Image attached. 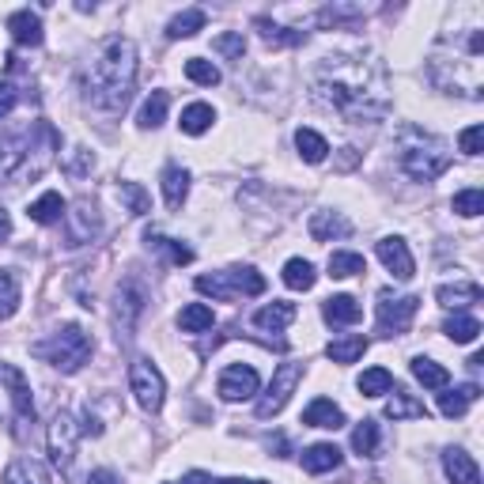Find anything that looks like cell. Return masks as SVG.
<instances>
[{"instance_id":"obj_15","label":"cell","mask_w":484,"mask_h":484,"mask_svg":"<svg viewBox=\"0 0 484 484\" xmlns=\"http://www.w3.org/2000/svg\"><path fill=\"white\" fill-rule=\"evenodd\" d=\"M0 379L8 383V398H12V409H15V420L31 424L34 420V401H31V383L23 379V371L15 364H4L0 367Z\"/></svg>"},{"instance_id":"obj_47","label":"cell","mask_w":484,"mask_h":484,"mask_svg":"<svg viewBox=\"0 0 484 484\" xmlns=\"http://www.w3.org/2000/svg\"><path fill=\"white\" fill-rule=\"evenodd\" d=\"M451 208L458 212V216L473 220V216H480V212H484V193H480V189H462V193H454Z\"/></svg>"},{"instance_id":"obj_10","label":"cell","mask_w":484,"mask_h":484,"mask_svg":"<svg viewBox=\"0 0 484 484\" xmlns=\"http://www.w3.org/2000/svg\"><path fill=\"white\" fill-rule=\"evenodd\" d=\"M129 390L145 412H159L167 401V379L152 360H133L129 367Z\"/></svg>"},{"instance_id":"obj_55","label":"cell","mask_w":484,"mask_h":484,"mask_svg":"<svg viewBox=\"0 0 484 484\" xmlns=\"http://www.w3.org/2000/svg\"><path fill=\"white\" fill-rule=\"evenodd\" d=\"M216 484H265V480H239V477H231V480H216Z\"/></svg>"},{"instance_id":"obj_23","label":"cell","mask_w":484,"mask_h":484,"mask_svg":"<svg viewBox=\"0 0 484 484\" xmlns=\"http://www.w3.org/2000/svg\"><path fill=\"white\" fill-rule=\"evenodd\" d=\"M480 398V386L477 383H465V386H458V390H443L439 393V412L443 417H465L470 412V405Z\"/></svg>"},{"instance_id":"obj_42","label":"cell","mask_w":484,"mask_h":484,"mask_svg":"<svg viewBox=\"0 0 484 484\" xmlns=\"http://www.w3.org/2000/svg\"><path fill=\"white\" fill-rule=\"evenodd\" d=\"M118 197H121V205L133 212V216H148L152 212V197H148V189L140 186V182H121L118 186Z\"/></svg>"},{"instance_id":"obj_54","label":"cell","mask_w":484,"mask_h":484,"mask_svg":"<svg viewBox=\"0 0 484 484\" xmlns=\"http://www.w3.org/2000/svg\"><path fill=\"white\" fill-rule=\"evenodd\" d=\"M8 235H12V216H8L4 208H0V242H4Z\"/></svg>"},{"instance_id":"obj_38","label":"cell","mask_w":484,"mask_h":484,"mask_svg":"<svg viewBox=\"0 0 484 484\" xmlns=\"http://www.w3.org/2000/svg\"><path fill=\"white\" fill-rule=\"evenodd\" d=\"M167 106H171V95L167 92H152L140 106V129H159V125L167 121Z\"/></svg>"},{"instance_id":"obj_9","label":"cell","mask_w":484,"mask_h":484,"mask_svg":"<svg viewBox=\"0 0 484 484\" xmlns=\"http://www.w3.org/2000/svg\"><path fill=\"white\" fill-rule=\"evenodd\" d=\"M303 364H295V360H288V364H280L277 371H273V383H268V390L261 393V401H258V417L261 420H273L277 412H284V405L292 401V393H295V386L303 383Z\"/></svg>"},{"instance_id":"obj_3","label":"cell","mask_w":484,"mask_h":484,"mask_svg":"<svg viewBox=\"0 0 484 484\" xmlns=\"http://www.w3.org/2000/svg\"><path fill=\"white\" fill-rule=\"evenodd\" d=\"M480 57H484V31L465 27L454 34H443L427 57V76L446 95L480 99Z\"/></svg>"},{"instance_id":"obj_40","label":"cell","mask_w":484,"mask_h":484,"mask_svg":"<svg viewBox=\"0 0 484 484\" xmlns=\"http://www.w3.org/2000/svg\"><path fill=\"white\" fill-rule=\"evenodd\" d=\"M326 268H330V277H333V280H348V277H360L367 265H364L360 254H352V250H333Z\"/></svg>"},{"instance_id":"obj_7","label":"cell","mask_w":484,"mask_h":484,"mask_svg":"<svg viewBox=\"0 0 484 484\" xmlns=\"http://www.w3.org/2000/svg\"><path fill=\"white\" fill-rule=\"evenodd\" d=\"M148 307V292L140 280H121L118 292H114V330H118V340L129 345L133 333H136V321Z\"/></svg>"},{"instance_id":"obj_2","label":"cell","mask_w":484,"mask_h":484,"mask_svg":"<svg viewBox=\"0 0 484 484\" xmlns=\"http://www.w3.org/2000/svg\"><path fill=\"white\" fill-rule=\"evenodd\" d=\"M133 87H136V46L133 39L114 34L92 53V61L84 68V99L102 114H118L125 110Z\"/></svg>"},{"instance_id":"obj_31","label":"cell","mask_w":484,"mask_h":484,"mask_svg":"<svg viewBox=\"0 0 484 484\" xmlns=\"http://www.w3.org/2000/svg\"><path fill=\"white\" fill-rule=\"evenodd\" d=\"M4 484H49V473L34 458H15L4 470Z\"/></svg>"},{"instance_id":"obj_19","label":"cell","mask_w":484,"mask_h":484,"mask_svg":"<svg viewBox=\"0 0 484 484\" xmlns=\"http://www.w3.org/2000/svg\"><path fill=\"white\" fill-rule=\"evenodd\" d=\"M321 318H326L330 326H356V321L364 318V307L356 303V295H330L321 303Z\"/></svg>"},{"instance_id":"obj_48","label":"cell","mask_w":484,"mask_h":484,"mask_svg":"<svg viewBox=\"0 0 484 484\" xmlns=\"http://www.w3.org/2000/svg\"><path fill=\"white\" fill-rule=\"evenodd\" d=\"M212 49H216L220 57H227V61H242V53H246V39H242V31L220 34V39L212 42Z\"/></svg>"},{"instance_id":"obj_26","label":"cell","mask_w":484,"mask_h":484,"mask_svg":"<svg viewBox=\"0 0 484 484\" xmlns=\"http://www.w3.org/2000/svg\"><path fill=\"white\" fill-rule=\"evenodd\" d=\"M65 208H68V201L57 193V189H46L39 201L31 205V220L34 224H42V227H49V224H61L65 220Z\"/></svg>"},{"instance_id":"obj_32","label":"cell","mask_w":484,"mask_h":484,"mask_svg":"<svg viewBox=\"0 0 484 484\" xmlns=\"http://www.w3.org/2000/svg\"><path fill=\"white\" fill-rule=\"evenodd\" d=\"M364 352H367V337H360V333L340 337V340H330V345H326V356H330L333 364H356Z\"/></svg>"},{"instance_id":"obj_50","label":"cell","mask_w":484,"mask_h":484,"mask_svg":"<svg viewBox=\"0 0 484 484\" xmlns=\"http://www.w3.org/2000/svg\"><path fill=\"white\" fill-rule=\"evenodd\" d=\"M15 102H20V92H15V84H0V118H8L15 110Z\"/></svg>"},{"instance_id":"obj_51","label":"cell","mask_w":484,"mask_h":484,"mask_svg":"<svg viewBox=\"0 0 484 484\" xmlns=\"http://www.w3.org/2000/svg\"><path fill=\"white\" fill-rule=\"evenodd\" d=\"M92 167H95V155L87 152V148H76V159H73V163H68V174L80 178V174H87Z\"/></svg>"},{"instance_id":"obj_24","label":"cell","mask_w":484,"mask_h":484,"mask_svg":"<svg viewBox=\"0 0 484 484\" xmlns=\"http://www.w3.org/2000/svg\"><path fill=\"white\" fill-rule=\"evenodd\" d=\"M303 424H307V427H330V432H337V427L345 424V412H340V405H333L330 398H318V401H311L307 409H303Z\"/></svg>"},{"instance_id":"obj_13","label":"cell","mask_w":484,"mask_h":484,"mask_svg":"<svg viewBox=\"0 0 484 484\" xmlns=\"http://www.w3.org/2000/svg\"><path fill=\"white\" fill-rule=\"evenodd\" d=\"M216 390H220L224 401H250L261 390V379L250 364H231V367H224Z\"/></svg>"},{"instance_id":"obj_36","label":"cell","mask_w":484,"mask_h":484,"mask_svg":"<svg viewBox=\"0 0 484 484\" xmlns=\"http://www.w3.org/2000/svg\"><path fill=\"white\" fill-rule=\"evenodd\" d=\"M254 27H258V34H261V42H268V46H299V42H303V31L280 27V23H273V20H265V15H258Z\"/></svg>"},{"instance_id":"obj_53","label":"cell","mask_w":484,"mask_h":484,"mask_svg":"<svg viewBox=\"0 0 484 484\" xmlns=\"http://www.w3.org/2000/svg\"><path fill=\"white\" fill-rule=\"evenodd\" d=\"M80 432H84V436H102V424L92 417V409L84 412V427H80Z\"/></svg>"},{"instance_id":"obj_18","label":"cell","mask_w":484,"mask_h":484,"mask_svg":"<svg viewBox=\"0 0 484 484\" xmlns=\"http://www.w3.org/2000/svg\"><path fill=\"white\" fill-rule=\"evenodd\" d=\"M367 20V12L360 4H345V0H337V4H326L318 12V23L326 27V31H340V27H360Z\"/></svg>"},{"instance_id":"obj_5","label":"cell","mask_w":484,"mask_h":484,"mask_svg":"<svg viewBox=\"0 0 484 484\" xmlns=\"http://www.w3.org/2000/svg\"><path fill=\"white\" fill-rule=\"evenodd\" d=\"M39 360H46L49 367H57L61 374H76L87 360H92L95 352V340L92 333H87L84 326H76V321H68V326L53 330L46 340H39V345L31 348Z\"/></svg>"},{"instance_id":"obj_37","label":"cell","mask_w":484,"mask_h":484,"mask_svg":"<svg viewBox=\"0 0 484 484\" xmlns=\"http://www.w3.org/2000/svg\"><path fill=\"white\" fill-rule=\"evenodd\" d=\"M20 277L12 268H0V321H8L15 311H20Z\"/></svg>"},{"instance_id":"obj_20","label":"cell","mask_w":484,"mask_h":484,"mask_svg":"<svg viewBox=\"0 0 484 484\" xmlns=\"http://www.w3.org/2000/svg\"><path fill=\"white\" fill-rule=\"evenodd\" d=\"M8 31H12V39L20 42V46H42V20H39V12H12L8 15Z\"/></svg>"},{"instance_id":"obj_46","label":"cell","mask_w":484,"mask_h":484,"mask_svg":"<svg viewBox=\"0 0 484 484\" xmlns=\"http://www.w3.org/2000/svg\"><path fill=\"white\" fill-rule=\"evenodd\" d=\"M186 76L193 84H201V87H216L220 84V68L212 65V61H205V57H189L186 61Z\"/></svg>"},{"instance_id":"obj_49","label":"cell","mask_w":484,"mask_h":484,"mask_svg":"<svg viewBox=\"0 0 484 484\" xmlns=\"http://www.w3.org/2000/svg\"><path fill=\"white\" fill-rule=\"evenodd\" d=\"M458 148L465 155H480V148H484V125H470V129L458 136Z\"/></svg>"},{"instance_id":"obj_14","label":"cell","mask_w":484,"mask_h":484,"mask_svg":"<svg viewBox=\"0 0 484 484\" xmlns=\"http://www.w3.org/2000/svg\"><path fill=\"white\" fill-rule=\"evenodd\" d=\"M374 254H379V261L390 268V277H393V280H412V273H417V261H412V254H409V242L398 239V235L379 239Z\"/></svg>"},{"instance_id":"obj_27","label":"cell","mask_w":484,"mask_h":484,"mask_svg":"<svg viewBox=\"0 0 484 484\" xmlns=\"http://www.w3.org/2000/svg\"><path fill=\"white\" fill-rule=\"evenodd\" d=\"M163 197L171 208H182L186 197H189V171L178 167V163H167L163 167Z\"/></svg>"},{"instance_id":"obj_41","label":"cell","mask_w":484,"mask_h":484,"mask_svg":"<svg viewBox=\"0 0 484 484\" xmlns=\"http://www.w3.org/2000/svg\"><path fill=\"white\" fill-rule=\"evenodd\" d=\"M295 148H299V155L307 159V163H321V159L330 155L326 136L314 133V129H299V133H295Z\"/></svg>"},{"instance_id":"obj_6","label":"cell","mask_w":484,"mask_h":484,"mask_svg":"<svg viewBox=\"0 0 484 484\" xmlns=\"http://www.w3.org/2000/svg\"><path fill=\"white\" fill-rule=\"evenodd\" d=\"M197 292L201 295H212L220 303H231L239 295H261L265 292V277L258 268H227V273H212V277H197Z\"/></svg>"},{"instance_id":"obj_39","label":"cell","mask_w":484,"mask_h":484,"mask_svg":"<svg viewBox=\"0 0 484 484\" xmlns=\"http://www.w3.org/2000/svg\"><path fill=\"white\" fill-rule=\"evenodd\" d=\"M212 321H216V314H212L208 303H189V307H182V314H178L182 333H205V330H212Z\"/></svg>"},{"instance_id":"obj_43","label":"cell","mask_w":484,"mask_h":484,"mask_svg":"<svg viewBox=\"0 0 484 484\" xmlns=\"http://www.w3.org/2000/svg\"><path fill=\"white\" fill-rule=\"evenodd\" d=\"M379 439H383L379 424H374V420H364V424L352 432V451H356V454H364V458H374V454H379Z\"/></svg>"},{"instance_id":"obj_25","label":"cell","mask_w":484,"mask_h":484,"mask_svg":"<svg viewBox=\"0 0 484 484\" xmlns=\"http://www.w3.org/2000/svg\"><path fill=\"white\" fill-rule=\"evenodd\" d=\"M480 284L473 280H454V284H439L436 288V299L443 307H470V303H480Z\"/></svg>"},{"instance_id":"obj_28","label":"cell","mask_w":484,"mask_h":484,"mask_svg":"<svg viewBox=\"0 0 484 484\" xmlns=\"http://www.w3.org/2000/svg\"><path fill=\"white\" fill-rule=\"evenodd\" d=\"M337 465H340V451L333 443H314L303 451V470L307 473H330Z\"/></svg>"},{"instance_id":"obj_30","label":"cell","mask_w":484,"mask_h":484,"mask_svg":"<svg viewBox=\"0 0 484 484\" xmlns=\"http://www.w3.org/2000/svg\"><path fill=\"white\" fill-rule=\"evenodd\" d=\"M212 121H216V110H212L208 102H189L186 110H182V133L186 136H201V133H208L212 129Z\"/></svg>"},{"instance_id":"obj_35","label":"cell","mask_w":484,"mask_h":484,"mask_svg":"<svg viewBox=\"0 0 484 484\" xmlns=\"http://www.w3.org/2000/svg\"><path fill=\"white\" fill-rule=\"evenodd\" d=\"M314 280H318V273L307 258H292L288 265H284V284H288L292 292H311Z\"/></svg>"},{"instance_id":"obj_8","label":"cell","mask_w":484,"mask_h":484,"mask_svg":"<svg viewBox=\"0 0 484 484\" xmlns=\"http://www.w3.org/2000/svg\"><path fill=\"white\" fill-rule=\"evenodd\" d=\"M76 443H80V427H76V420H73V412L57 409V412H53V420H49V432H46V446H49L53 470H61V473L73 470V462H76Z\"/></svg>"},{"instance_id":"obj_21","label":"cell","mask_w":484,"mask_h":484,"mask_svg":"<svg viewBox=\"0 0 484 484\" xmlns=\"http://www.w3.org/2000/svg\"><path fill=\"white\" fill-rule=\"evenodd\" d=\"M292 321H295V303H288V299H273L268 307H261L254 314V326L258 330H273V333H284Z\"/></svg>"},{"instance_id":"obj_17","label":"cell","mask_w":484,"mask_h":484,"mask_svg":"<svg viewBox=\"0 0 484 484\" xmlns=\"http://www.w3.org/2000/svg\"><path fill=\"white\" fill-rule=\"evenodd\" d=\"M443 470L451 477V484H480V470L477 462L462 451V446H446L443 451Z\"/></svg>"},{"instance_id":"obj_4","label":"cell","mask_w":484,"mask_h":484,"mask_svg":"<svg viewBox=\"0 0 484 484\" xmlns=\"http://www.w3.org/2000/svg\"><path fill=\"white\" fill-rule=\"evenodd\" d=\"M398 163L412 182H436L439 174L451 167V148L436 133H424L417 125H401L398 129Z\"/></svg>"},{"instance_id":"obj_16","label":"cell","mask_w":484,"mask_h":484,"mask_svg":"<svg viewBox=\"0 0 484 484\" xmlns=\"http://www.w3.org/2000/svg\"><path fill=\"white\" fill-rule=\"evenodd\" d=\"M307 231H311L314 242H333V239H348V235H352V224L340 216V212L321 208V212H314V216H311Z\"/></svg>"},{"instance_id":"obj_44","label":"cell","mask_w":484,"mask_h":484,"mask_svg":"<svg viewBox=\"0 0 484 484\" xmlns=\"http://www.w3.org/2000/svg\"><path fill=\"white\" fill-rule=\"evenodd\" d=\"M356 386H360L364 398H383V393L393 390V374L386 367H371V371L360 374V383H356Z\"/></svg>"},{"instance_id":"obj_1","label":"cell","mask_w":484,"mask_h":484,"mask_svg":"<svg viewBox=\"0 0 484 484\" xmlns=\"http://www.w3.org/2000/svg\"><path fill=\"white\" fill-rule=\"evenodd\" d=\"M314 99L326 102L330 110H337L352 125L379 121L390 110L386 65L371 49L330 53L314 68Z\"/></svg>"},{"instance_id":"obj_22","label":"cell","mask_w":484,"mask_h":484,"mask_svg":"<svg viewBox=\"0 0 484 484\" xmlns=\"http://www.w3.org/2000/svg\"><path fill=\"white\" fill-rule=\"evenodd\" d=\"M386 417H390V420H424V417H427V409H424L420 398H412L409 390L393 386V390H390V398H386Z\"/></svg>"},{"instance_id":"obj_33","label":"cell","mask_w":484,"mask_h":484,"mask_svg":"<svg viewBox=\"0 0 484 484\" xmlns=\"http://www.w3.org/2000/svg\"><path fill=\"white\" fill-rule=\"evenodd\" d=\"M443 333L454 340V345H473V340L480 337V321L473 318V314H465V311H458L454 318H446L443 321Z\"/></svg>"},{"instance_id":"obj_12","label":"cell","mask_w":484,"mask_h":484,"mask_svg":"<svg viewBox=\"0 0 484 484\" xmlns=\"http://www.w3.org/2000/svg\"><path fill=\"white\" fill-rule=\"evenodd\" d=\"M417 311H420V299L417 295H390V292H383L379 295V333L383 337L409 333Z\"/></svg>"},{"instance_id":"obj_45","label":"cell","mask_w":484,"mask_h":484,"mask_svg":"<svg viewBox=\"0 0 484 484\" xmlns=\"http://www.w3.org/2000/svg\"><path fill=\"white\" fill-rule=\"evenodd\" d=\"M148 246L159 250V254H167L174 265H189V261H193V250H189V246L174 242V239H167V235H155V231H148Z\"/></svg>"},{"instance_id":"obj_52","label":"cell","mask_w":484,"mask_h":484,"mask_svg":"<svg viewBox=\"0 0 484 484\" xmlns=\"http://www.w3.org/2000/svg\"><path fill=\"white\" fill-rule=\"evenodd\" d=\"M87 484H125V480H121V473H114V470H95L92 477H87Z\"/></svg>"},{"instance_id":"obj_29","label":"cell","mask_w":484,"mask_h":484,"mask_svg":"<svg viewBox=\"0 0 484 484\" xmlns=\"http://www.w3.org/2000/svg\"><path fill=\"white\" fill-rule=\"evenodd\" d=\"M409 367H412V379H417L420 386H427V390H446V383H451V371H446L443 364H436V360H427V356H417Z\"/></svg>"},{"instance_id":"obj_34","label":"cell","mask_w":484,"mask_h":484,"mask_svg":"<svg viewBox=\"0 0 484 484\" xmlns=\"http://www.w3.org/2000/svg\"><path fill=\"white\" fill-rule=\"evenodd\" d=\"M205 20H208V15L201 12V8H186V12H178L174 15V20L167 23V39H193V34L197 31H205Z\"/></svg>"},{"instance_id":"obj_11","label":"cell","mask_w":484,"mask_h":484,"mask_svg":"<svg viewBox=\"0 0 484 484\" xmlns=\"http://www.w3.org/2000/svg\"><path fill=\"white\" fill-rule=\"evenodd\" d=\"M99 231H102V216H99L95 201L92 197H76V201L65 208V239H68V246L95 242Z\"/></svg>"}]
</instances>
